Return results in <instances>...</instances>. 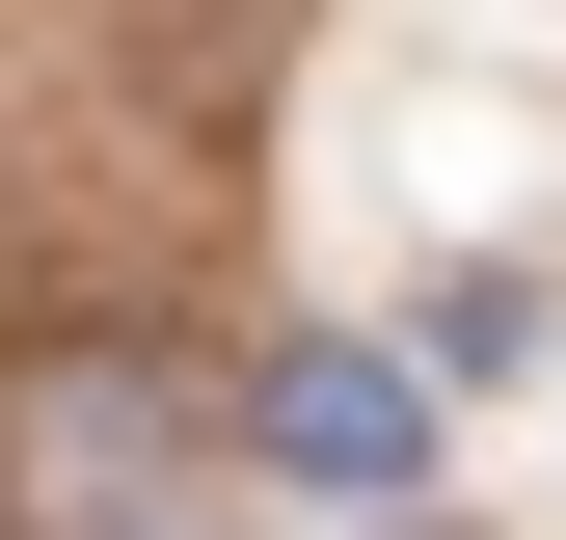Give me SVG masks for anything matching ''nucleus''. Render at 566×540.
<instances>
[{"label": "nucleus", "mask_w": 566, "mask_h": 540, "mask_svg": "<svg viewBox=\"0 0 566 540\" xmlns=\"http://www.w3.org/2000/svg\"><path fill=\"white\" fill-rule=\"evenodd\" d=\"M0 487H28V540H163V487H189V405L135 378V352H54L28 405H0Z\"/></svg>", "instance_id": "nucleus-1"}, {"label": "nucleus", "mask_w": 566, "mask_h": 540, "mask_svg": "<svg viewBox=\"0 0 566 540\" xmlns=\"http://www.w3.org/2000/svg\"><path fill=\"white\" fill-rule=\"evenodd\" d=\"M270 487H324V513H405V459H432V352H270Z\"/></svg>", "instance_id": "nucleus-2"}, {"label": "nucleus", "mask_w": 566, "mask_h": 540, "mask_svg": "<svg viewBox=\"0 0 566 540\" xmlns=\"http://www.w3.org/2000/svg\"><path fill=\"white\" fill-rule=\"evenodd\" d=\"M378 540H432V513H378Z\"/></svg>", "instance_id": "nucleus-3"}, {"label": "nucleus", "mask_w": 566, "mask_h": 540, "mask_svg": "<svg viewBox=\"0 0 566 540\" xmlns=\"http://www.w3.org/2000/svg\"><path fill=\"white\" fill-rule=\"evenodd\" d=\"M163 540H189V513H163Z\"/></svg>", "instance_id": "nucleus-4"}]
</instances>
